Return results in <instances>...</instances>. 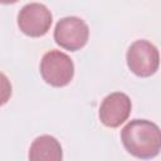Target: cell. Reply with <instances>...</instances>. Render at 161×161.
Masks as SVG:
<instances>
[{
  "label": "cell",
  "instance_id": "obj_8",
  "mask_svg": "<svg viewBox=\"0 0 161 161\" xmlns=\"http://www.w3.org/2000/svg\"><path fill=\"white\" fill-rule=\"evenodd\" d=\"M11 83L9 78L0 72V106H4L11 97Z\"/></svg>",
  "mask_w": 161,
  "mask_h": 161
},
{
  "label": "cell",
  "instance_id": "obj_1",
  "mask_svg": "<svg viewBox=\"0 0 161 161\" xmlns=\"http://www.w3.org/2000/svg\"><path fill=\"white\" fill-rule=\"evenodd\" d=\"M121 141L132 156L141 160L153 158L161 148L160 128L147 119H132L122 128Z\"/></svg>",
  "mask_w": 161,
  "mask_h": 161
},
{
  "label": "cell",
  "instance_id": "obj_5",
  "mask_svg": "<svg viewBox=\"0 0 161 161\" xmlns=\"http://www.w3.org/2000/svg\"><path fill=\"white\" fill-rule=\"evenodd\" d=\"M53 21L50 10L40 3L24 5L18 14V26L28 36L39 38L48 33Z\"/></svg>",
  "mask_w": 161,
  "mask_h": 161
},
{
  "label": "cell",
  "instance_id": "obj_6",
  "mask_svg": "<svg viewBox=\"0 0 161 161\" xmlns=\"http://www.w3.org/2000/svg\"><path fill=\"white\" fill-rule=\"evenodd\" d=\"M131 99L126 93L113 92L108 94L99 106V119L106 127L121 126L131 113Z\"/></svg>",
  "mask_w": 161,
  "mask_h": 161
},
{
  "label": "cell",
  "instance_id": "obj_4",
  "mask_svg": "<svg viewBox=\"0 0 161 161\" xmlns=\"http://www.w3.org/2000/svg\"><path fill=\"white\" fill-rule=\"evenodd\" d=\"M89 38V28L84 20L77 16L60 19L54 29V40L62 48L75 52L82 49Z\"/></svg>",
  "mask_w": 161,
  "mask_h": 161
},
{
  "label": "cell",
  "instance_id": "obj_2",
  "mask_svg": "<svg viewBox=\"0 0 161 161\" xmlns=\"http://www.w3.org/2000/svg\"><path fill=\"white\" fill-rule=\"evenodd\" d=\"M40 74L53 87H64L74 75V64L70 57L60 50L45 53L40 60Z\"/></svg>",
  "mask_w": 161,
  "mask_h": 161
},
{
  "label": "cell",
  "instance_id": "obj_7",
  "mask_svg": "<svg viewBox=\"0 0 161 161\" xmlns=\"http://www.w3.org/2000/svg\"><path fill=\"white\" fill-rule=\"evenodd\" d=\"M29 161H63L59 141L50 135L36 137L29 148Z\"/></svg>",
  "mask_w": 161,
  "mask_h": 161
},
{
  "label": "cell",
  "instance_id": "obj_3",
  "mask_svg": "<svg viewBox=\"0 0 161 161\" xmlns=\"http://www.w3.org/2000/svg\"><path fill=\"white\" fill-rule=\"evenodd\" d=\"M127 65L137 77H151L158 69L160 55L157 48L148 40L140 39L133 42L127 50Z\"/></svg>",
  "mask_w": 161,
  "mask_h": 161
}]
</instances>
